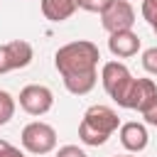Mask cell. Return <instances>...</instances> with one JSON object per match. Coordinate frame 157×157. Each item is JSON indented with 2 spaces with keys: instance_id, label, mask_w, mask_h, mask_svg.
<instances>
[{
  "instance_id": "obj_7",
  "label": "cell",
  "mask_w": 157,
  "mask_h": 157,
  "mask_svg": "<svg viewBox=\"0 0 157 157\" xmlns=\"http://www.w3.org/2000/svg\"><path fill=\"white\" fill-rule=\"evenodd\" d=\"M32 56H34L32 44L25 39H12L7 44H0V74L25 69L32 61Z\"/></svg>"
},
{
  "instance_id": "obj_1",
  "label": "cell",
  "mask_w": 157,
  "mask_h": 157,
  "mask_svg": "<svg viewBox=\"0 0 157 157\" xmlns=\"http://www.w3.org/2000/svg\"><path fill=\"white\" fill-rule=\"evenodd\" d=\"M98 59L101 52L88 39H76L56 49L54 66L61 74V81L69 93L86 96L88 91H93L98 81Z\"/></svg>"
},
{
  "instance_id": "obj_18",
  "label": "cell",
  "mask_w": 157,
  "mask_h": 157,
  "mask_svg": "<svg viewBox=\"0 0 157 157\" xmlns=\"http://www.w3.org/2000/svg\"><path fill=\"white\" fill-rule=\"evenodd\" d=\"M0 157H25L15 145H10L7 140H0Z\"/></svg>"
},
{
  "instance_id": "obj_9",
  "label": "cell",
  "mask_w": 157,
  "mask_h": 157,
  "mask_svg": "<svg viewBox=\"0 0 157 157\" xmlns=\"http://www.w3.org/2000/svg\"><path fill=\"white\" fill-rule=\"evenodd\" d=\"M118 137H120V142H123V147L128 152H142L147 147V140H150L147 128L142 123H135V120L123 123L120 130H118Z\"/></svg>"
},
{
  "instance_id": "obj_12",
  "label": "cell",
  "mask_w": 157,
  "mask_h": 157,
  "mask_svg": "<svg viewBox=\"0 0 157 157\" xmlns=\"http://www.w3.org/2000/svg\"><path fill=\"white\" fill-rule=\"evenodd\" d=\"M15 115V98L7 91H0V125H7Z\"/></svg>"
},
{
  "instance_id": "obj_13",
  "label": "cell",
  "mask_w": 157,
  "mask_h": 157,
  "mask_svg": "<svg viewBox=\"0 0 157 157\" xmlns=\"http://www.w3.org/2000/svg\"><path fill=\"white\" fill-rule=\"evenodd\" d=\"M142 69L152 76H157V47H150L142 52Z\"/></svg>"
},
{
  "instance_id": "obj_20",
  "label": "cell",
  "mask_w": 157,
  "mask_h": 157,
  "mask_svg": "<svg viewBox=\"0 0 157 157\" xmlns=\"http://www.w3.org/2000/svg\"><path fill=\"white\" fill-rule=\"evenodd\" d=\"M155 34H157V27H155Z\"/></svg>"
},
{
  "instance_id": "obj_6",
  "label": "cell",
  "mask_w": 157,
  "mask_h": 157,
  "mask_svg": "<svg viewBox=\"0 0 157 157\" xmlns=\"http://www.w3.org/2000/svg\"><path fill=\"white\" fill-rule=\"evenodd\" d=\"M101 25L108 34H115V32H125V29H132L135 25V10L128 0H113L110 7L101 15Z\"/></svg>"
},
{
  "instance_id": "obj_14",
  "label": "cell",
  "mask_w": 157,
  "mask_h": 157,
  "mask_svg": "<svg viewBox=\"0 0 157 157\" xmlns=\"http://www.w3.org/2000/svg\"><path fill=\"white\" fill-rule=\"evenodd\" d=\"M110 2H113V0H78V7L86 10V12H98V15H103V12L110 7Z\"/></svg>"
},
{
  "instance_id": "obj_2",
  "label": "cell",
  "mask_w": 157,
  "mask_h": 157,
  "mask_svg": "<svg viewBox=\"0 0 157 157\" xmlns=\"http://www.w3.org/2000/svg\"><path fill=\"white\" fill-rule=\"evenodd\" d=\"M120 128V118L108 105H91L83 113V120L78 123V140L88 147L103 145L115 130Z\"/></svg>"
},
{
  "instance_id": "obj_19",
  "label": "cell",
  "mask_w": 157,
  "mask_h": 157,
  "mask_svg": "<svg viewBox=\"0 0 157 157\" xmlns=\"http://www.w3.org/2000/svg\"><path fill=\"white\" fill-rule=\"evenodd\" d=\"M118 157H135V155H118Z\"/></svg>"
},
{
  "instance_id": "obj_8",
  "label": "cell",
  "mask_w": 157,
  "mask_h": 157,
  "mask_svg": "<svg viewBox=\"0 0 157 157\" xmlns=\"http://www.w3.org/2000/svg\"><path fill=\"white\" fill-rule=\"evenodd\" d=\"M101 81H103L105 93H108L113 101H118V98L123 96L125 86L132 81V74H130V69H128L125 64H120V61H105L103 69H101Z\"/></svg>"
},
{
  "instance_id": "obj_16",
  "label": "cell",
  "mask_w": 157,
  "mask_h": 157,
  "mask_svg": "<svg viewBox=\"0 0 157 157\" xmlns=\"http://www.w3.org/2000/svg\"><path fill=\"white\" fill-rule=\"evenodd\" d=\"M140 113H142V118H145L147 125H155V128H157V96H155V98H152Z\"/></svg>"
},
{
  "instance_id": "obj_5",
  "label": "cell",
  "mask_w": 157,
  "mask_h": 157,
  "mask_svg": "<svg viewBox=\"0 0 157 157\" xmlns=\"http://www.w3.org/2000/svg\"><path fill=\"white\" fill-rule=\"evenodd\" d=\"M52 105H54V93L42 83H29L20 91V108L29 115H44L52 110Z\"/></svg>"
},
{
  "instance_id": "obj_11",
  "label": "cell",
  "mask_w": 157,
  "mask_h": 157,
  "mask_svg": "<svg viewBox=\"0 0 157 157\" xmlns=\"http://www.w3.org/2000/svg\"><path fill=\"white\" fill-rule=\"evenodd\" d=\"M78 10V0H42V15L49 22H64Z\"/></svg>"
},
{
  "instance_id": "obj_4",
  "label": "cell",
  "mask_w": 157,
  "mask_h": 157,
  "mask_svg": "<svg viewBox=\"0 0 157 157\" xmlns=\"http://www.w3.org/2000/svg\"><path fill=\"white\" fill-rule=\"evenodd\" d=\"M157 96V83L152 78H135L125 86L123 96L115 101L120 108H128V110H142L152 98Z\"/></svg>"
},
{
  "instance_id": "obj_10",
  "label": "cell",
  "mask_w": 157,
  "mask_h": 157,
  "mask_svg": "<svg viewBox=\"0 0 157 157\" xmlns=\"http://www.w3.org/2000/svg\"><path fill=\"white\" fill-rule=\"evenodd\" d=\"M108 49L113 56L118 59H128V56H135L140 52V37L132 32V29H125V32H115L108 37Z\"/></svg>"
},
{
  "instance_id": "obj_17",
  "label": "cell",
  "mask_w": 157,
  "mask_h": 157,
  "mask_svg": "<svg viewBox=\"0 0 157 157\" xmlns=\"http://www.w3.org/2000/svg\"><path fill=\"white\" fill-rule=\"evenodd\" d=\"M56 157H88V155H86L78 145H64V147H59Z\"/></svg>"
},
{
  "instance_id": "obj_3",
  "label": "cell",
  "mask_w": 157,
  "mask_h": 157,
  "mask_svg": "<svg viewBox=\"0 0 157 157\" xmlns=\"http://www.w3.org/2000/svg\"><path fill=\"white\" fill-rule=\"evenodd\" d=\"M20 140H22V147L32 155H49L56 147V130L49 123L32 120L22 128Z\"/></svg>"
},
{
  "instance_id": "obj_15",
  "label": "cell",
  "mask_w": 157,
  "mask_h": 157,
  "mask_svg": "<svg viewBox=\"0 0 157 157\" xmlns=\"http://www.w3.org/2000/svg\"><path fill=\"white\" fill-rule=\"evenodd\" d=\"M142 17L152 29L157 27V0H142Z\"/></svg>"
}]
</instances>
